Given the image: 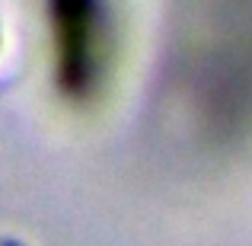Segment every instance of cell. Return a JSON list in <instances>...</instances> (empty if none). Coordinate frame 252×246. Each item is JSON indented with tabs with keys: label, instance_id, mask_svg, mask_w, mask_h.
Wrapping results in <instances>:
<instances>
[{
	"label": "cell",
	"instance_id": "obj_1",
	"mask_svg": "<svg viewBox=\"0 0 252 246\" xmlns=\"http://www.w3.org/2000/svg\"><path fill=\"white\" fill-rule=\"evenodd\" d=\"M48 80L67 105H93L115 61L109 0H45Z\"/></svg>",
	"mask_w": 252,
	"mask_h": 246
}]
</instances>
